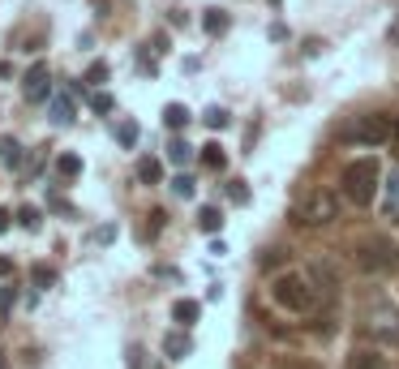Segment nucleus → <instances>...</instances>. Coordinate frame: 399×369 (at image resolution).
Here are the masks:
<instances>
[{
  "mask_svg": "<svg viewBox=\"0 0 399 369\" xmlns=\"http://www.w3.org/2000/svg\"><path fill=\"white\" fill-rule=\"evenodd\" d=\"M90 108H95L99 116H108L116 104H112V95H108V90H95V95H90Z\"/></svg>",
  "mask_w": 399,
  "mask_h": 369,
  "instance_id": "obj_27",
  "label": "nucleus"
},
{
  "mask_svg": "<svg viewBox=\"0 0 399 369\" xmlns=\"http://www.w3.org/2000/svg\"><path fill=\"white\" fill-rule=\"evenodd\" d=\"M391 138H395V120L391 116H378V112L357 116L352 125L343 129V142H352V146H382Z\"/></svg>",
  "mask_w": 399,
  "mask_h": 369,
  "instance_id": "obj_3",
  "label": "nucleus"
},
{
  "mask_svg": "<svg viewBox=\"0 0 399 369\" xmlns=\"http://www.w3.org/2000/svg\"><path fill=\"white\" fill-rule=\"evenodd\" d=\"M339 219V198L331 189H314L309 198L296 206V224H305V228H327Z\"/></svg>",
  "mask_w": 399,
  "mask_h": 369,
  "instance_id": "obj_4",
  "label": "nucleus"
},
{
  "mask_svg": "<svg viewBox=\"0 0 399 369\" xmlns=\"http://www.w3.org/2000/svg\"><path fill=\"white\" fill-rule=\"evenodd\" d=\"M228 198H232L236 206H245V202H249V189H245V181H228Z\"/></svg>",
  "mask_w": 399,
  "mask_h": 369,
  "instance_id": "obj_29",
  "label": "nucleus"
},
{
  "mask_svg": "<svg viewBox=\"0 0 399 369\" xmlns=\"http://www.w3.org/2000/svg\"><path fill=\"white\" fill-rule=\"evenodd\" d=\"M56 177H60V181H78V177H82V155H73V151L56 155Z\"/></svg>",
  "mask_w": 399,
  "mask_h": 369,
  "instance_id": "obj_12",
  "label": "nucleus"
},
{
  "mask_svg": "<svg viewBox=\"0 0 399 369\" xmlns=\"http://www.w3.org/2000/svg\"><path fill=\"white\" fill-rule=\"evenodd\" d=\"M197 224H202V232H219V228H223L219 206H202V211H197Z\"/></svg>",
  "mask_w": 399,
  "mask_h": 369,
  "instance_id": "obj_20",
  "label": "nucleus"
},
{
  "mask_svg": "<svg viewBox=\"0 0 399 369\" xmlns=\"http://www.w3.org/2000/svg\"><path fill=\"white\" fill-rule=\"evenodd\" d=\"M9 219H13V215H9L5 206H0V236H5V232H9Z\"/></svg>",
  "mask_w": 399,
  "mask_h": 369,
  "instance_id": "obj_32",
  "label": "nucleus"
},
{
  "mask_svg": "<svg viewBox=\"0 0 399 369\" xmlns=\"http://www.w3.org/2000/svg\"><path fill=\"white\" fill-rule=\"evenodd\" d=\"M163 356H168V361H185V356H193V339H189V331H172V335L163 339Z\"/></svg>",
  "mask_w": 399,
  "mask_h": 369,
  "instance_id": "obj_8",
  "label": "nucleus"
},
{
  "mask_svg": "<svg viewBox=\"0 0 399 369\" xmlns=\"http://www.w3.org/2000/svg\"><path fill=\"white\" fill-rule=\"evenodd\" d=\"M31 284H35L39 292H47V288L56 284V270H52V266H43V262H39V266H31Z\"/></svg>",
  "mask_w": 399,
  "mask_h": 369,
  "instance_id": "obj_19",
  "label": "nucleus"
},
{
  "mask_svg": "<svg viewBox=\"0 0 399 369\" xmlns=\"http://www.w3.org/2000/svg\"><path fill=\"white\" fill-rule=\"evenodd\" d=\"M22 95H26V104H47V99H52V73H47V65H43V60H35V65L26 69Z\"/></svg>",
  "mask_w": 399,
  "mask_h": 369,
  "instance_id": "obj_6",
  "label": "nucleus"
},
{
  "mask_svg": "<svg viewBox=\"0 0 399 369\" xmlns=\"http://www.w3.org/2000/svg\"><path fill=\"white\" fill-rule=\"evenodd\" d=\"M163 125H168V129H185V125H189V108H185V104H168V108H163Z\"/></svg>",
  "mask_w": 399,
  "mask_h": 369,
  "instance_id": "obj_16",
  "label": "nucleus"
},
{
  "mask_svg": "<svg viewBox=\"0 0 399 369\" xmlns=\"http://www.w3.org/2000/svg\"><path fill=\"white\" fill-rule=\"evenodd\" d=\"M197 313H202V305H197V301H189V297H181L177 305H172V318H177L181 327H193V322H197Z\"/></svg>",
  "mask_w": 399,
  "mask_h": 369,
  "instance_id": "obj_13",
  "label": "nucleus"
},
{
  "mask_svg": "<svg viewBox=\"0 0 399 369\" xmlns=\"http://www.w3.org/2000/svg\"><path fill=\"white\" fill-rule=\"evenodd\" d=\"M13 301H17V288H13V284H5V288H0V318H9V313H13Z\"/></svg>",
  "mask_w": 399,
  "mask_h": 369,
  "instance_id": "obj_28",
  "label": "nucleus"
},
{
  "mask_svg": "<svg viewBox=\"0 0 399 369\" xmlns=\"http://www.w3.org/2000/svg\"><path fill=\"white\" fill-rule=\"evenodd\" d=\"M270 301L288 313H309L314 301H318V288L305 275H296V270H284V275L270 279Z\"/></svg>",
  "mask_w": 399,
  "mask_h": 369,
  "instance_id": "obj_2",
  "label": "nucleus"
},
{
  "mask_svg": "<svg viewBox=\"0 0 399 369\" xmlns=\"http://www.w3.org/2000/svg\"><path fill=\"white\" fill-rule=\"evenodd\" d=\"M193 159V146L185 142V138H172V146H168V163H177V167H185Z\"/></svg>",
  "mask_w": 399,
  "mask_h": 369,
  "instance_id": "obj_17",
  "label": "nucleus"
},
{
  "mask_svg": "<svg viewBox=\"0 0 399 369\" xmlns=\"http://www.w3.org/2000/svg\"><path fill=\"white\" fill-rule=\"evenodd\" d=\"M116 142L124 146V151H133V146H138V125H133V120H120V129H116Z\"/></svg>",
  "mask_w": 399,
  "mask_h": 369,
  "instance_id": "obj_23",
  "label": "nucleus"
},
{
  "mask_svg": "<svg viewBox=\"0 0 399 369\" xmlns=\"http://www.w3.org/2000/svg\"><path fill=\"white\" fill-rule=\"evenodd\" d=\"M378 181H382V167L378 159H357V163H348L343 167V177H339V189H343V198L352 202V206H369L373 198H378Z\"/></svg>",
  "mask_w": 399,
  "mask_h": 369,
  "instance_id": "obj_1",
  "label": "nucleus"
},
{
  "mask_svg": "<svg viewBox=\"0 0 399 369\" xmlns=\"http://www.w3.org/2000/svg\"><path fill=\"white\" fill-rule=\"evenodd\" d=\"M202 125L206 129H228V112H223V108H206L202 112Z\"/></svg>",
  "mask_w": 399,
  "mask_h": 369,
  "instance_id": "obj_24",
  "label": "nucleus"
},
{
  "mask_svg": "<svg viewBox=\"0 0 399 369\" xmlns=\"http://www.w3.org/2000/svg\"><path fill=\"white\" fill-rule=\"evenodd\" d=\"M365 331H369V335H378V339H391V343H399V309H395V305H378V309L369 313Z\"/></svg>",
  "mask_w": 399,
  "mask_h": 369,
  "instance_id": "obj_7",
  "label": "nucleus"
},
{
  "mask_svg": "<svg viewBox=\"0 0 399 369\" xmlns=\"http://www.w3.org/2000/svg\"><path fill=\"white\" fill-rule=\"evenodd\" d=\"M172 193H177V198H193V193H197L193 177H185V172H181V177H172Z\"/></svg>",
  "mask_w": 399,
  "mask_h": 369,
  "instance_id": "obj_25",
  "label": "nucleus"
},
{
  "mask_svg": "<svg viewBox=\"0 0 399 369\" xmlns=\"http://www.w3.org/2000/svg\"><path fill=\"white\" fill-rule=\"evenodd\" d=\"M391 142H395V146H399V120H395V138H391Z\"/></svg>",
  "mask_w": 399,
  "mask_h": 369,
  "instance_id": "obj_34",
  "label": "nucleus"
},
{
  "mask_svg": "<svg viewBox=\"0 0 399 369\" xmlns=\"http://www.w3.org/2000/svg\"><path fill=\"white\" fill-rule=\"evenodd\" d=\"M348 369H386V356L373 352V348H352V356H348Z\"/></svg>",
  "mask_w": 399,
  "mask_h": 369,
  "instance_id": "obj_11",
  "label": "nucleus"
},
{
  "mask_svg": "<svg viewBox=\"0 0 399 369\" xmlns=\"http://www.w3.org/2000/svg\"><path fill=\"white\" fill-rule=\"evenodd\" d=\"M202 26H206V35H223V31H228V13H219V9H206Z\"/></svg>",
  "mask_w": 399,
  "mask_h": 369,
  "instance_id": "obj_22",
  "label": "nucleus"
},
{
  "mask_svg": "<svg viewBox=\"0 0 399 369\" xmlns=\"http://www.w3.org/2000/svg\"><path fill=\"white\" fill-rule=\"evenodd\" d=\"M159 177H163V163H159V159H142V163H138V181L155 185Z\"/></svg>",
  "mask_w": 399,
  "mask_h": 369,
  "instance_id": "obj_21",
  "label": "nucleus"
},
{
  "mask_svg": "<svg viewBox=\"0 0 399 369\" xmlns=\"http://www.w3.org/2000/svg\"><path fill=\"white\" fill-rule=\"evenodd\" d=\"M382 193H386V198H382V215L399 219V167H391V177L382 181Z\"/></svg>",
  "mask_w": 399,
  "mask_h": 369,
  "instance_id": "obj_9",
  "label": "nucleus"
},
{
  "mask_svg": "<svg viewBox=\"0 0 399 369\" xmlns=\"http://www.w3.org/2000/svg\"><path fill=\"white\" fill-rule=\"evenodd\" d=\"M47 116H52V125H73V99L69 95H52L47 99Z\"/></svg>",
  "mask_w": 399,
  "mask_h": 369,
  "instance_id": "obj_10",
  "label": "nucleus"
},
{
  "mask_svg": "<svg viewBox=\"0 0 399 369\" xmlns=\"http://www.w3.org/2000/svg\"><path fill=\"white\" fill-rule=\"evenodd\" d=\"M357 266L369 270V275H386V270L399 266V249H395L386 236H373V240L357 245Z\"/></svg>",
  "mask_w": 399,
  "mask_h": 369,
  "instance_id": "obj_5",
  "label": "nucleus"
},
{
  "mask_svg": "<svg viewBox=\"0 0 399 369\" xmlns=\"http://www.w3.org/2000/svg\"><path fill=\"white\" fill-rule=\"evenodd\" d=\"M129 369H142V348H138V343L129 348Z\"/></svg>",
  "mask_w": 399,
  "mask_h": 369,
  "instance_id": "obj_31",
  "label": "nucleus"
},
{
  "mask_svg": "<svg viewBox=\"0 0 399 369\" xmlns=\"http://www.w3.org/2000/svg\"><path fill=\"white\" fill-rule=\"evenodd\" d=\"M0 163H5V167H22V142L17 138H0Z\"/></svg>",
  "mask_w": 399,
  "mask_h": 369,
  "instance_id": "obj_15",
  "label": "nucleus"
},
{
  "mask_svg": "<svg viewBox=\"0 0 399 369\" xmlns=\"http://www.w3.org/2000/svg\"><path fill=\"white\" fill-rule=\"evenodd\" d=\"M163 219H168V215H163V211H155V215H151V228H146V232H151V236H155V232L163 228Z\"/></svg>",
  "mask_w": 399,
  "mask_h": 369,
  "instance_id": "obj_30",
  "label": "nucleus"
},
{
  "mask_svg": "<svg viewBox=\"0 0 399 369\" xmlns=\"http://www.w3.org/2000/svg\"><path fill=\"white\" fill-rule=\"evenodd\" d=\"M82 82H86V86H104V82H108V65H104V60H95V65L86 69V78H82Z\"/></svg>",
  "mask_w": 399,
  "mask_h": 369,
  "instance_id": "obj_26",
  "label": "nucleus"
},
{
  "mask_svg": "<svg viewBox=\"0 0 399 369\" xmlns=\"http://www.w3.org/2000/svg\"><path fill=\"white\" fill-rule=\"evenodd\" d=\"M17 224L26 228V232H39V224H43V211H39V206H31V202H26V206H17Z\"/></svg>",
  "mask_w": 399,
  "mask_h": 369,
  "instance_id": "obj_18",
  "label": "nucleus"
},
{
  "mask_svg": "<svg viewBox=\"0 0 399 369\" xmlns=\"http://www.w3.org/2000/svg\"><path fill=\"white\" fill-rule=\"evenodd\" d=\"M197 159H202L211 172H219L223 163H228V155H223V146H219V142H206V146H197Z\"/></svg>",
  "mask_w": 399,
  "mask_h": 369,
  "instance_id": "obj_14",
  "label": "nucleus"
},
{
  "mask_svg": "<svg viewBox=\"0 0 399 369\" xmlns=\"http://www.w3.org/2000/svg\"><path fill=\"white\" fill-rule=\"evenodd\" d=\"M5 275H13V258H0V279Z\"/></svg>",
  "mask_w": 399,
  "mask_h": 369,
  "instance_id": "obj_33",
  "label": "nucleus"
}]
</instances>
